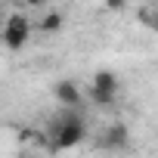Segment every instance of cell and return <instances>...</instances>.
Returning a JSON list of instances; mask_svg holds the SVG:
<instances>
[{"label":"cell","instance_id":"obj_1","mask_svg":"<svg viewBox=\"0 0 158 158\" xmlns=\"http://www.w3.org/2000/svg\"><path fill=\"white\" fill-rule=\"evenodd\" d=\"M87 139V124L77 109H62V115L56 118L53 130H50V143L56 149H74Z\"/></svg>","mask_w":158,"mask_h":158},{"label":"cell","instance_id":"obj_7","mask_svg":"<svg viewBox=\"0 0 158 158\" xmlns=\"http://www.w3.org/2000/svg\"><path fill=\"white\" fill-rule=\"evenodd\" d=\"M22 3H25L28 10H44V6L50 3V0H22Z\"/></svg>","mask_w":158,"mask_h":158},{"label":"cell","instance_id":"obj_9","mask_svg":"<svg viewBox=\"0 0 158 158\" xmlns=\"http://www.w3.org/2000/svg\"><path fill=\"white\" fill-rule=\"evenodd\" d=\"M155 25H158V13H155Z\"/></svg>","mask_w":158,"mask_h":158},{"label":"cell","instance_id":"obj_5","mask_svg":"<svg viewBox=\"0 0 158 158\" xmlns=\"http://www.w3.org/2000/svg\"><path fill=\"white\" fill-rule=\"evenodd\" d=\"M118 87H121V81H118V74L112 68H96L87 90H96V93H106V96H118Z\"/></svg>","mask_w":158,"mask_h":158},{"label":"cell","instance_id":"obj_2","mask_svg":"<svg viewBox=\"0 0 158 158\" xmlns=\"http://www.w3.org/2000/svg\"><path fill=\"white\" fill-rule=\"evenodd\" d=\"M31 31H34L31 19H28L25 13H13V16L6 19L3 31H0V37H3V44H6L10 50H25L28 40H31Z\"/></svg>","mask_w":158,"mask_h":158},{"label":"cell","instance_id":"obj_3","mask_svg":"<svg viewBox=\"0 0 158 158\" xmlns=\"http://www.w3.org/2000/svg\"><path fill=\"white\" fill-rule=\"evenodd\" d=\"M53 96H56V102H59L62 109H81V106H84V99H87V93L77 87L74 81H56Z\"/></svg>","mask_w":158,"mask_h":158},{"label":"cell","instance_id":"obj_6","mask_svg":"<svg viewBox=\"0 0 158 158\" xmlns=\"http://www.w3.org/2000/svg\"><path fill=\"white\" fill-rule=\"evenodd\" d=\"M34 28H37L40 34H56V31L65 28V16H62L59 10H47V13H40V19H37Z\"/></svg>","mask_w":158,"mask_h":158},{"label":"cell","instance_id":"obj_8","mask_svg":"<svg viewBox=\"0 0 158 158\" xmlns=\"http://www.w3.org/2000/svg\"><path fill=\"white\" fill-rule=\"evenodd\" d=\"M106 6H109V10H115V13H121V10L127 6V0H106Z\"/></svg>","mask_w":158,"mask_h":158},{"label":"cell","instance_id":"obj_4","mask_svg":"<svg viewBox=\"0 0 158 158\" xmlns=\"http://www.w3.org/2000/svg\"><path fill=\"white\" fill-rule=\"evenodd\" d=\"M99 146L102 149H127L130 146V130H127V124L124 121H115V124H109L106 127V133L99 136Z\"/></svg>","mask_w":158,"mask_h":158}]
</instances>
